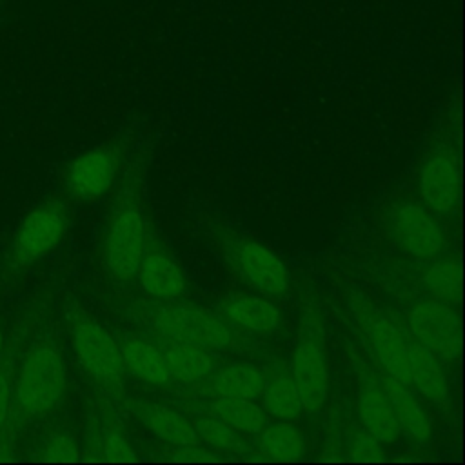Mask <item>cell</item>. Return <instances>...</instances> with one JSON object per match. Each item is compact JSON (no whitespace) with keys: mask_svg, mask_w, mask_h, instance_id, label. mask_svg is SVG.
<instances>
[{"mask_svg":"<svg viewBox=\"0 0 465 465\" xmlns=\"http://www.w3.org/2000/svg\"><path fill=\"white\" fill-rule=\"evenodd\" d=\"M67 394V363L51 332L22 340L11 392V409L0 438V461L13 460L16 440L31 425L51 416Z\"/></svg>","mask_w":465,"mask_h":465,"instance_id":"obj_1","label":"cell"},{"mask_svg":"<svg viewBox=\"0 0 465 465\" xmlns=\"http://www.w3.org/2000/svg\"><path fill=\"white\" fill-rule=\"evenodd\" d=\"M69 341L82 372L102 391L120 396L125 381V365L120 343L87 312L71 305L65 312Z\"/></svg>","mask_w":465,"mask_h":465,"instance_id":"obj_2","label":"cell"},{"mask_svg":"<svg viewBox=\"0 0 465 465\" xmlns=\"http://www.w3.org/2000/svg\"><path fill=\"white\" fill-rule=\"evenodd\" d=\"M71 222L69 207L60 198H49L33 207L15 229L0 260L2 274L15 276L51 254L65 238Z\"/></svg>","mask_w":465,"mask_h":465,"instance_id":"obj_3","label":"cell"},{"mask_svg":"<svg viewBox=\"0 0 465 465\" xmlns=\"http://www.w3.org/2000/svg\"><path fill=\"white\" fill-rule=\"evenodd\" d=\"M149 305L142 318L167 340L194 343L205 349H225L231 343L229 327L209 311L176 303V300Z\"/></svg>","mask_w":465,"mask_h":465,"instance_id":"obj_4","label":"cell"},{"mask_svg":"<svg viewBox=\"0 0 465 465\" xmlns=\"http://www.w3.org/2000/svg\"><path fill=\"white\" fill-rule=\"evenodd\" d=\"M305 412H320L329 396V369L322 322L316 314L302 320L291 374Z\"/></svg>","mask_w":465,"mask_h":465,"instance_id":"obj_5","label":"cell"},{"mask_svg":"<svg viewBox=\"0 0 465 465\" xmlns=\"http://www.w3.org/2000/svg\"><path fill=\"white\" fill-rule=\"evenodd\" d=\"M147 247L142 211L134 202H122L109 216L104 234V263L107 272L127 282L136 276Z\"/></svg>","mask_w":465,"mask_h":465,"instance_id":"obj_6","label":"cell"},{"mask_svg":"<svg viewBox=\"0 0 465 465\" xmlns=\"http://www.w3.org/2000/svg\"><path fill=\"white\" fill-rule=\"evenodd\" d=\"M220 251L231 269L263 296H280L289 289L291 276L285 263L260 242L225 234Z\"/></svg>","mask_w":465,"mask_h":465,"instance_id":"obj_7","label":"cell"},{"mask_svg":"<svg viewBox=\"0 0 465 465\" xmlns=\"http://www.w3.org/2000/svg\"><path fill=\"white\" fill-rule=\"evenodd\" d=\"M354 312L371 345V351L383 367L385 374L411 387L407 351L409 334H405L392 318L363 300L354 303Z\"/></svg>","mask_w":465,"mask_h":465,"instance_id":"obj_8","label":"cell"},{"mask_svg":"<svg viewBox=\"0 0 465 465\" xmlns=\"http://www.w3.org/2000/svg\"><path fill=\"white\" fill-rule=\"evenodd\" d=\"M411 336L438 360L454 361L461 349L460 316L450 303L429 298L416 302L409 311Z\"/></svg>","mask_w":465,"mask_h":465,"instance_id":"obj_9","label":"cell"},{"mask_svg":"<svg viewBox=\"0 0 465 465\" xmlns=\"http://www.w3.org/2000/svg\"><path fill=\"white\" fill-rule=\"evenodd\" d=\"M118 167L120 153L114 147H93L67 163L64 173V187L67 194L74 200H98L113 187Z\"/></svg>","mask_w":465,"mask_h":465,"instance_id":"obj_10","label":"cell"},{"mask_svg":"<svg viewBox=\"0 0 465 465\" xmlns=\"http://www.w3.org/2000/svg\"><path fill=\"white\" fill-rule=\"evenodd\" d=\"M391 231L398 247L416 260H432L445 249L440 225L420 203H398L391 213Z\"/></svg>","mask_w":465,"mask_h":465,"instance_id":"obj_11","label":"cell"},{"mask_svg":"<svg viewBox=\"0 0 465 465\" xmlns=\"http://www.w3.org/2000/svg\"><path fill=\"white\" fill-rule=\"evenodd\" d=\"M418 191L429 209L449 214L460 198V165L447 147L434 149L423 162L418 176Z\"/></svg>","mask_w":465,"mask_h":465,"instance_id":"obj_12","label":"cell"},{"mask_svg":"<svg viewBox=\"0 0 465 465\" xmlns=\"http://www.w3.org/2000/svg\"><path fill=\"white\" fill-rule=\"evenodd\" d=\"M136 278L151 298L156 302H174L185 292V276L178 262L162 247H145Z\"/></svg>","mask_w":465,"mask_h":465,"instance_id":"obj_13","label":"cell"},{"mask_svg":"<svg viewBox=\"0 0 465 465\" xmlns=\"http://www.w3.org/2000/svg\"><path fill=\"white\" fill-rule=\"evenodd\" d=\"M127 407L158 440L173 447L202 445L193 423L182 412L167 405L149 403L143 400H129Z\"/></svg>","mask_w":465,"mask_h":465,"instance_id":"obj_14","label":"cell"},{"mask_svg":"<svg viewBox=\"0 0 465 465\" xmlns=\"http://www.w3.org/2000/svg\"><path fill=\"white\" fill-rule=\"evenodd\" d=\"M356 411L365 432L374 436L381 443H394L401 436V427L394 414V409L376 381H365L360 387Z\"/></svg>","mask_w":465,"mask_h":465,"instance_id":"obj_15","label":"cell"},{"mask_svg":"<svg viewBox=\"0 0 465 465\" xmlns=\"http://www.w3.org/2000/svg\"><path fill=\"white\" fill-rule=\"evenodd\" d=\"M409 351V380L411 387L440 407L449 403V383L440 360L418 343L412 336L407 340Z\"/></svg>","mask_w":465,"mask_h":465,"instance_id":"obj_16","label":"cell"},{"mask_svg":"<svg viewBox=\"0 0 465 465\" xmlns=\"http://www.w3.org/2000/svg\"><path fill=\"white\" fill-rule=\"evenodd\" d=\"M120 351L125 371L136 380L154 387H163L173 380L163 351L156 343L145 338L129 336L120 343Z\"/></svg>","mask_w":465,"mask_h":465,"instance_id":"obj_17","label":"cell"},{"mask_svg":"<svg viewBox=\"0 0 465 465\" xmlns=\"http://www.w3.org/2000/svg\"><path fill=\"white\" fill-rule=\"evenodd\" d=\"M222 316L252 332H271L280 327L282 312L263 294H232L220 303Z\"/></svg>","mask_w":465,"mask_h":465,"instance_id":"obj_18","label":"cell"},{"mask_svg":"<svg viewBox=\"0 0 465 465\" xmlns=\"http://www.w3.org/2000/svg\"><path fill=\"white\" fill-rule=\"evenodd\" d=\"M381 387L394 409V414L401 427V434H407L418 443L429 440L432 432V421L425 407L414 396L412 389L387 374L381 380Z\"/></svg>","mask_w":465,"mask_h":465,"instance_id":"obj_19","label":"cell"},{"mask_svg":"<svg viewBox=\"0 0 465 465\" xmlns=\"http://www.w3.org/2000/svg\"><path fill=\"white\" fill-rule=\"evenodd\" d=\"M162 351L171 376L182 383L200 381L216 371V360L205 347L167 340Z\"/></svg>","mask_w":465,"mask_h":465,"instance_id":"obj_20","label":"cell"},{"mask_svg":"<svg viewBox=\"0 0 465 465\" xmlns=\"http://www.w3.org/2000/svg\"><path fill=\"white\" fill-rule=\"evenodd\" d=\"M265 376L254 365L245 361H234L216 371L213 378V389L218 396H232L256 400L262 396Z\"/></svg>","mask_w":465,"mask_h":465,"instance_id":"obj_21","label":"cell"},{"mask_svg":"<svg viewBox=\"0 0 465 465\" xmlns=\"http://www.w3.org/2000/svg\"><path fill=\"white\" fill-rule=\"evenodd\" d=\"M258 434V450L271 460H300L307 450L302 432L285 420L272 425H263Z\"/></svg>","mask_w":465,"mask_h":465,"instance_id":"obj_22","label":"cell"},{"mask_svg":"<svg viewBox=\"0 0 465 465\" xmlns=\"http://www.w3.org/2000/svg\"><path fill=\"white\" fill-rule=\"evenodd\" d=\"M211 411L231 429L243 434H258L265 425V411L254 400L216 396L211 401Z\"/></svg>","mask_w":465,"mask_h":465,"instance_id":"obj_23","label":"cell"},{"mask_svg":"<svg viewBox=\"0 0 465 465\" xmlns=\"http://www.w3.org/2000/svg\"><path fill=\"white\" fill-rule=\"evenodd\" d=\"M262 409L276 420L291 421L294 420L303 409L298 389L291 376H272L269 381L265 380L262 391Z\"/></svg>","mask_w":465,"mask_h":465,"instance_id":"obj_24","label":"cell"},{"mask_svg":"<svg viewBox=\"0 0 465 465\" xmlns=\"http://www.w3.org/2000/svg\"><path fill=\"white\" fill-rule=\"evenodd\" d=\"M434 262L425 271L421 282L429 291L430 298L454 303L460 298L461 291V276H460V263L450 256H436Z\"/></svg>","mask_w":465,"mask_h":465,"instance_id":"obj_25","label":"cell"},{"mask_svg":"<svg viewBox=\"0 0 465 465\" xmlns=\"http://www.w3.org/2000/svg\"><path fill=\"white\" fill-rule=\"evenodd\" d=\"M80 458V445L65 429L45 430L31 449V460L36 461H78Z\"/></svg>","mask_w":465,"mask_h":465,"instance_id":"obj_26","label":"cell"},{"mask_svg":"<svg viewBox=\"0 0 465 465\" xmlns=\"http://www.w3.org/2000/svg\"><path fill=\"white\" fill-rule=\"evenodd\" d=\"M22 340H24V332L13 331L11 338H7L4 352L0 356V438H2L7 420H9L13 376H15V367H16V358H18Z\"/></svg>","mask_w":465,"mask_h":465,"instance_id":"obj_27","label":"cell"},{"mask_svg":"<svg viewBox=\"0 0 465 465\" xmlns=\"http://www.w3.org/2000/svg\"><path fill=\"white\" fill-rule=\"evenodd\" d=\"M200 443H205L216 450H234L238 445V436L218 416H203L191 421Z\"/></svg>","mask_w":465,"mask_h":465,"instance_id":"obj_28","label":"cell"},{"mask_svg":"<svg viewBox=\"0 0 465 465\" xmlns=\"http://www.w3.org/2000/svg\"><path fill=\"white\" fill-rule=\"evenodd\" d=\"M100 452L107 461H134L138 456L118 430H105L100 438Z\"/></svg>","mask_w":465,"mask_h":465,"instance_id":"obj_29","label":"cell"},{"mask_svg":"<svg viewBox=\"0 0 465 465\" xmlns=\"http://www.w3.org/2000/svg\"><path fill=\"white\" fill-rule=\"evenodd\" d=\"M381 445L383 443L378 441L374 436L361 430L352 436L349 445V454L352 460H358V461H381L383 460Z\"/></svg>","mask_w":465,"mask_h":465,"instance_id":"obj_30","label":"cell"},{"mask_svg":"<svg viewBox=\"0 0 465 465\" xmlns=\"http://www.w3.org/2000/svg\"><path fill=\"white\" fill-rule=\"evenodd\" d=\"M7 331H5V322H4V316H2V312H0V356H2V352H4V349H5V343H7Z\"/></svg>","mask_w":465,"mask_h":465,"instance_id":"obj_31","label":"cell"}]
</instances>
